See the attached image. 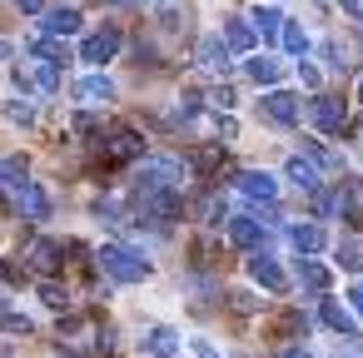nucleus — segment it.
<instances>
[{
  "instance_id": "19",
  "label": "nucleus",
  "mask_w": 363,
  "mask_h": 358,
  "mask_svg": "<svg viewBox=\"0 0 363 358\" xmlns=\"http://www.w3.org/2000/svg\"><path fill=\"white\" fill-rule=\"evenodd\" d=\"M145 353L174 358V353H179V333H174V328H150V333H145Z\"/></svg>"
},
{
  "instance_id": "12",
  "label": "nucleus",
  "mask_w": 363,
  "mask_h": 358,
  "mask_svg": "<svg viewBox=\"0 0 363 358\" xmlns=\"http://www.w3.org/2000/svg\"><path fill=\"white\" fill-rule=\"evenodd\" d=\"M289 244L298 254H318V249H328V229L323 224H294L289 229Z\"/></svg>"
},
{
  "instance_id": "13",
  "label": "nucleus",
  "mask_w": 363,
  "mask_h": 358,
  "mask_svg": "<svg viewBox=\"0 0 363 358\" xmlns=\"http://www.w3.org/2000/svg\"><path fill=\"white\" fill-rule=\"evenodd\" d=\"M40 26H45V35H60V40H65V35L80 30V11H75V6H55V11H45Z\"/></svg>"
},
{
  "instance_id": "21",
  "label": "nucleus",
  "mask_w": 363,
  "mask_h": 358,
  "mask_svg": "<svg viewBox=\"0 0 363 358\" xmlns=\"http://www.w3.org/2000/svg\"><path fill=\"white\" fill-rule=\"evenodd\" d=\"M298 284H303V289H313V293H328V284H333V279H328V269H323L318 259H298Z\"/></svg>"
},
{
  "instance_id": "25",
  "label": "nucleus",
  "mask_w": 363,
  "mask_h": 358,
  "mask_svg": "<svg viewBox=\"0 0 363 358\" xmlns=\"http://www.w3.org/2000/svg\"><path fill=\"white\" fill-rule=\"evenodd\" d=\"M279 40H284V50H289V55H308V35H303V26L284 21V35H279Z\"/></svg>"
},
{
  "instance_id": "1",
  "label": "nucleus",
  "mask_w": 363,
  "mask_h": 358,
  "mask_svg": "<svg viewBox=\"0 0 363 358\" xmlns=\"http://www.w3.org/2000/svg\"><path fill=\"white\" fill-rule=\"evenodd\" d=\"M95 259H100V269H105L115 284H145V279L155 274V269H150V259H140L135 249H120V244H105Z\"/></svg>"
},
{
  "instance_id": "6",
  "label": "nucleus",
  "mask_w": 363,
  "mask_h": 358,
  "mask_svg": "<svg viewBox=\"0 0 363 358\" xmlns=\"http://www.w3.org/2000/svg\"><path fill=\"white\" fill-rule=\"evenodd\" d=\"M120 45H125V35H120L115 26H105V30H95V35L80 40V60H85V65H105V60L120 55Z\"/></svg>"
},
{
  "instance_id": "16",
  "label": "nucleus",
  "mask_w": 363,
  "mask_h": 358,
  "mask_svg": "<svg viewBox=\"0 0 363 358\" xmlns=\"http://www.w3.org/2000/svg\"><path fill=\"white\" fill-rule=\"evenodd\" d=\"M16 204H21V214H26V219H50V199H45V189H40V184H26V189L16 194Z\"/></svg>"
},
{
  "instance_id": "15",
  "label": "nucleus",
  "mask_w": 363,
  "mask_h": 358,
  "mask_svg": "<svg viewBox=\"0 0 363 358\" xmlns=\"http://www.w3.org/2000/svg\"><path fill=\"white\" fill-rule=\"evenodd\" d=\"M323 323L343 338H358V323H353V308H343L338 298H323Z\"/></svg>"
},
{
  "instance_id": "11",
  "label": "nucleus",
  "mask_w": 363,
  "mask_h": 358,
  "mask_svg": "<svg viewBox=\"0 0 363 358\" xmlns=\"http://www.w3.org/2000/svg\"><path fill=\"white\" fill-rule=\"evenodd\" d=\"M284 174H289L303 194H318V184H323V174H318V160H313V155H308V160H303V155H294V160L284 164Z\"/></svg>"
},
{
  "instance_id": "31",
  "label": "nucleus",
  "mask_w": 363,
  "mask_h": 358,
  "mask_svg": "<svg viewBox=\"0 0 363 358\" xmlns=\"http://www.w3.org/2000/svg\"><path fill=\"white\" fill-rule=\"evenodd\" d=\"M298 80H303V85H313V90H318V80H323V75H318V65H308V60H298Z\"/></svg>"
},
{
  "instance_id": "7",
  "label": "nucleus",
  "mask_w": 363,
  "mask_h": 358,
  "mask_svg": "<svg viewBox=\"0 0 363 358\" xmlns=\"http://www.w3.org/2000/svg\"><path fill=\"white\" fill-rule=\"evenodd\" d=\"M140 204H145V214H150V219H160V224L184 219V204H179V194H174V189H150V184H140Z\"/></svg>"
},
{
  "instance_id": "17",
  "label": "nucleus",
  "mask_w": 363,
  "mask_h": 358,
  "mask_svg": "<svg viewBox=\"0 0 363 358\" xmlns=\"http://www.w3.org/2000/svg\"><path fill=\"white\" fill-rule=\"evenodd\" d=\"M254 35H259L254 26H244V21H224V45H229L234 55H249V50H254Z\"/></svg>"
},
{
  "instance_id": "2",
  "label": "nucleus",
  "mask_w": 363,
  "mask_h": 358,
  "mask_svg": "<svg viewBox=\"0 0 363 358\" xmlns=\"http://www.w3.org/2000/svg\"><path fill=\"white\" fill-rule=\"evenodd\" d=\"M16 85L30 95H55L60 90V65L55 60H45V55H35V60H26V65H16Z\"/></svg>"
},
{
  "instance_id": "8",
  "label": "nucleus",
  "mask_w": 363,
  "mask_h": 358,
  "mask_svg": "<svg viewBox=\"0 0 363 358\" xmlns=\"http://www.w3.org/2000/svg\"><path fill=\"white\" fill-rule=\"evenodd\" d=\"M264 115H269L274 125H298V120H303V100H298L294 90H269V95H264Z\"/></svg>"
},
{
  "instance_id": "24",
  "label": "nucleus",
  "mask_w": 363,
  "mask_h": 358,
  "mask_svg": "<svg viewBox=\"0 0 363 358\" xmlns=\"http://www.w3.org/2000/svg\"><path fill=\"white\" fill-rule=\"evenodd\" d=\"M35 55H45V60H55V65H65V60H70V45H65L60 35H40V40H35Z\"/></svg>"
},
{
  "instance_id": "34",
  "label": "nucleus",
  "mask_w": 363,
  "mask_h": 358,
  "mask_svg": "<svg viewBox=\"0 0 363 358\" xmlns=\"http://www.w3.org/2000/svg\"><path fill=\"white\" fill-rule=\"evenodd\" d=\"M348 308H353V313H363V284H353V289H348Z\"/></svg>"
},
{
  "instance_id": "36",
  "label": "nucleus",
  "mask_w": 363,
  "mask_h": 358,
  "mask_svg": "<svg viewBox=\"0 0 363 358\" xmlns=\"http://www.w3.org/2000/svg\"><path fill=\"white\" fill-rule=\"evenodd\" d=\"M343 11H353V16H358V11H363V0H343Z\"/></svg>"
},
{
  "instance_id": "4",
  "label": "nucleus",
  "mask_w": 363,
  "mask_h": 358,
  "mask_svg": "<svg viewBox=\"0 0 363 358\" xmlns=\"http://www.w3.org/2000/svg\"><path fill=\"white\" fill-rule=\"evenodd\" d=\"M224 234H229V244H239V249H264V244H269V219H259V214H229Z\"/></svg>"
},
{
  "instance_id": "5",
  "label": "nucleus",
  "mask_w": 363,
  "mask_h": 358,
  "mask_svg": "<svg viewBox=\"0 0 363 358\" xmlns=\"http://www.w3.org/2000/svg\"><path fill=\"white\" fill-rule=\"evenodd\" d=\"M308 120H313L318 135H338V130L348 125V105L333 100V95H313V100H308Z\"/></svg>"
},
{
  "instance_id": "35",
  "label": "nucleus",
  "mask_w": 363,
  "mask_h": 358,
  "mask_svg": "<svg viewBox=\"0 0 363 358\" xmlns=\"http://www.w3.org/2000/svg\"><path fill=\"white\" fill-rule=\"evenodd\" d=\"M16 6H21L26 16H40V11H45V0H16Z\"/></svg>"
},
{
  "instance_id": "42",
  "label": "nucleus",
  "mask_w": 363,
  "mask_h": 358,
  "mask_svg": "<svg viewBox=\"0 0 363 358\" xmlns=\"http://www.w3.org/2000/svg\"><path fill=\"white\" fill-rule=\"evenodd\" d=\"M65 358H75V353H65Z\"/></svg>"
},
{
  "instance_id": "39",
  "label": "nucleus",
  "mask_w": 363,
  "mask_h": 358,
  "mask_svg": "<svg viewBox=\"0 0 363 358\" xmlns=\"http://www.w3.org/2000/svg\"><path fill=\"white\" fill-rule=\"evenodd\" d=\"M0 358H11V348H0Z\"/></svg>"
},
{
  "instance_id": "9",
  "label": "nucleus",
  "mask_w": 363,
  "mask_h": 358,
  "mask_svg": "<svg viewBox=\"0 0 363 358\" xmlns=\"http://www.w3.org/2000/svg\"><path fill=\"white\" fill-rule=\"evenodd\" d=\"M234 189H239V194H249V199H264V204H274V199H279V179H274V174H264V169H244V174H234Z\"/></svg>"
},
{
  "instance_id": "37",
  "label": "nucleus",
  "mask_w": 363,
  "mask_h": 358,
  "mask_svg": "<svg viewBox=\"0 0 363 358\" xmlns=\"http://www.w3.org/2000/svg\"><path fill=\"white\" fill-rule=\"evenodd\" d=\"M284 358H313V353H303V348H289V353H284Z\"/></svg>"
},
{
  "instance_id": "18",
  "label": "nucleus",
  "mask_w": 363,
  "mask_h": 358,
  "mask_svg": "<svg viewBox=\"0 0 363 358\" xmlns=\"http://www.w3.org/2000/svg\"><path fill=\"white\" fill-rule=\"evenodd\" d=\"M110 160H145V140L140 135H130V130H120V135H110Z\"/></svg>"
},
{
  "instance_id": "32",
  "label": "nucleus",
  "mask_w": 363,
  "mask_h": 358,
  "mask_svg": "<svg viewBox=\"0 0 363 358\" xmlns=\"http://www.w3.org/2000/svg\"><path fill=\"white\" fill-rule=\"evenodd\" d=\"M194 358H224V353H219L209 338H194Z\"/></svg>"
},
{
  "instance_id": "3",
  "label": "nucleus",
  "mask_w": 363,
  "mask_h": 358,
  "mask_svg": "<svg viewBox=\"0 0 363 358\" xmlns=\"http://www.w3.org/2000/svg\"><path fill=\"white\" fill-rule=\"evenodd\" d=\"M184 174L189 169L169 155H145V164H140V184H150V189H174V184H184Z\"/></svg>"
},
{
  "instance_id": "29",
  "label": "nucleus",
  "mask_w": 363,
  "mask_h": 358,
  "mask_svg": "<svg viewBox=\"0 0 363 358\" xmlns=\"http://www.w3.org/2000/svg\"><path fill=\"white\" fill-rule=\"evenodd\" d=\"M40 298H45L50 308H65V289H60V284H50V279L40 284Z\"/></svg>"
},
{
  "instance_id": "38",
  "label": "nucleus",
  "mask_w": 363,
  "mask_h": 358,
  "mask_svg": "<svg viewBox=\"0 0 363 358\" xmlns=\"http://www.w3.org/2000/svg\"><path fill=\"white\" fill-rule=\"evenodd\" d=\"M0 60H11V45H6V40H0Z\"/></svg>"
},
{
  "instance_id": "27",
  "label": "nucleus",
  "mask_w": 363,
  "mask_h": 358,
  "mask_svg": "<svg viewBox=\"0 0 363 358\" xmlns=\"http://www.w3.org/2000/svg\"><path fill=\"white\" fill-rule=\"evenodd\" d=\"M6 120L30 130V125H35V105H21V100H11V105H6Z\"/></svg>"
},
{
  "instance_id": "26",
  "label": "nucleus",
  "mask_w": 363,
  "mask_h": 358,
  "mask_svg": "<svg viewBox=\"0 0 363 358\" xmlns=\"http://www.w3.org/2000/svg\"><path fill=\"white\" fill-rule=\"evenodd\" d=\"M244 70H249V80H259V85H274L279 80V60H244Z\"/></svg>"
},
{
  "instance_id": "40",
  "label": "nucleus",
  "mask_w": 363,
  "mask_h": 358,
  "mask_svg": "<svg viewBox=\"0 0 363 358\" xmlns=\"http://www.w3.org/2000/svg\"><path fill=\"white\" fill-rule=\"evenodd\" d=\"M358 100H363V80H358Z\"/></svg>"
},
{
  "instance_id": "10",
  "label": "nucleus",
  "mask_w": 363,
  "mask_h": 358,
  "mask_svg": "<svg viewBox=\"0 0 363 358\" xmlns=\"http://www.w3.org/2000/svg\"><path fill=\"white\" fill-rule=\"evenodd\" d=\"M249 279H254V284H264L269 293H284V289H289V274H284L269 254H254V259H249Z\"/></svg>"
},
{
  "instance_id": "20",
  "label": "nucleus",
  "mask_w": 363,
  "mask_h": 358,
  "mask_svg": "<svg viewBox=\"0 0 363 358\" xmlns=\"http://www.w3.org/2000/svg\"><path fill=\"white\" fill-rule=\"evenodd\" d=\"M249 26H254L264 40H279V35H284V16H279L274 6H259V11L249 16Z\"/></svg>"
},
{
  "instance_id": "14",
  "label": "nucleus",
  "mask_w": 363,
  "mask_h": 358,
  "mask_svg": "<svg viewBox=\"0 0 363 358\" xmlns=\"http://www.w3.org/2000/svg\"><path fill=\"white\" fill-rule=\"evenodd\" d=\"M75 100H80V105H110V100H115V85H110L105 75H85V80L75 85Z\"/></svg>"
},
{
  "instance_id": "22",
  "label": "nucleus",
  "mask_w": 363,
  "mask_h": 358,
  "mask_svg": "<svg viewBox=\"0 0 363 358\" xmlns=\"http://www.w3.org/2000/svg\"><path fill=\"white\" fill-rule=\"evenodd\" d=\"M199 65L214 70V75H224V70H229V45H224V40H204V45H199Z\"/></svg>"
},
{
  "instance_id": "23",
  "label": "nucleus",
  "mask_w": 363,
  "mask_h": 358,
  "mask_svg": "<svg viewBox=\"0 0 363 358\" xmlns=\"http://www.w3.org/2000/svg\"><path fill=\"white\" fill-rule=\"evenodd\" d=\"M60 254H65V244H55V239H40V244H30V264L35 269H60Z\"/></svg>"
},
{
  "instance_id": "28",
  "label": "nucleus",
  "mask_w": 363,
  "mask_h": 358,
  "mask_svg": "<svg viewBox=\"0 0 363 358\" xmlns=\"http://www.w3.org/2000/svg\"><path fill=\"white\" fill-rule=\"evenodd\" d=\"M323 55H328V70H348V50H343L338 40H328V45H323Z\"/></svg>"
},
{
  "instance_id": "30",
  "label": "nucleus",
  "mask_w": 363,
  "mask_h": 358,
  "mask_svg": "<svg viewBox=\"0 0 363 358\" xmlns=\"http://www.w3.org/2000/svg\"><path fill=\"white\" fill-rule=\"evenodd\" d=\"M0 323H6L11 333H30V328H35V323H30L26 313H0Z\"/></svg>"
},
{
  "instance_id": "33",
  "label": "nucleus",
  "mask_w": 363,
  "mask_h": 358,
  "mask_svg": "<svg viewBox=\"0 0 363 358\" xmlns=\"http://www.w3.org/2000/svg\"><path fill=\"white\" fill-rule=\"evenodd\" d=\"M308 155H313V160H318V164H338V155H328V150H323V145H308Z\"/></svg>"
},
{
  "instance_id": "41",
  "label": "nucleus",
  "mask_w": 363,
  "mask_h": 358,
  "mask_svg": "<svg viewBox=\"0 0 363 358\" xmlns=\"http://www.w3.org/2000/svg\"><path fill=\"white\" fill-rule=\"evenodd\" d=\"M110 6H120V0H110Z\"/></svg>"
}]
</instances>
